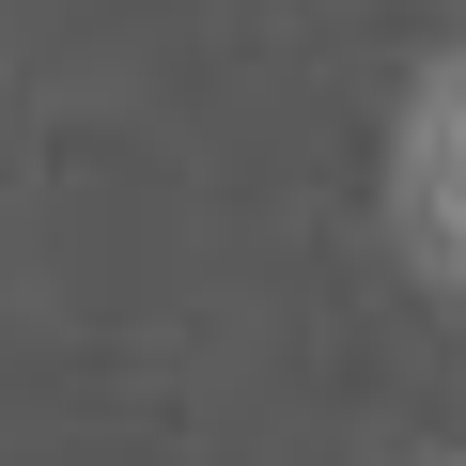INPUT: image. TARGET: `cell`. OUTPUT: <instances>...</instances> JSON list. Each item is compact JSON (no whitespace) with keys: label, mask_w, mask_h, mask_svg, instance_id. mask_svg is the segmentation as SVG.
<instances>
[{"label":"cell","mask_w":466,"mask_h":466,"mask_svg":"<svg viewBox=\"0 0 466 466\" xmlns=\"http://www.w3.org/2000/svg\"><path fill=\"white\" fill-rule=\"evenodd\" d=\"M435 466H466V451H435Z\"/></svg>","instance_id":"obj_2"},{"label":"cell","mask_w":466,"mask_h":466,"mask_svg":"<svg viewBox=\"0 0 466 466\" xmlns=\"http://www.w3.org/2000/svg\"><path fill=\"white\" fill-rule=\"evenodd\" d=\"M389 249L435 296H466V47H435L389 109Z\"/></svg>","instance_id":"obj_1"}]
</instances>
